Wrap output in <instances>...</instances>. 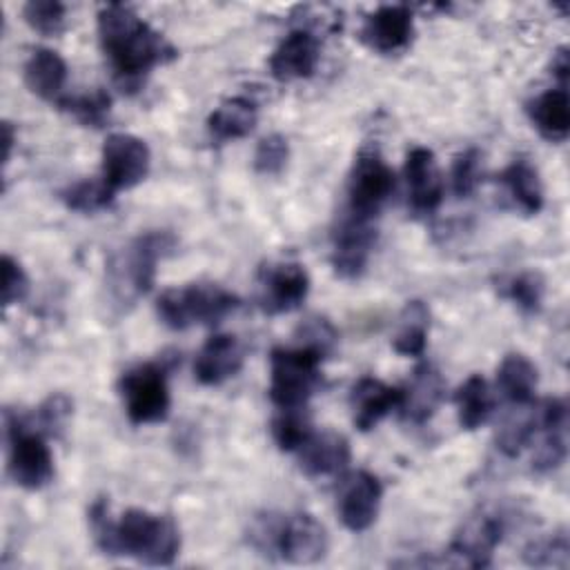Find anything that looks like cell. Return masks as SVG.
<instances>
[{
	"instance_id": "2",
	"label": "cell",
	"mask_w": 570,
	"mask_h": 570,
	"mask_svg": "<svg viewBox=\"0 0 570 570\" xmlns=\"http://www.w3.org/2000/svg\"><path fill=\"white\" fill-rule=\"evenodd\" d=\"M100 47L122 87H136L154 67L176 56L174 47L131 7L105 4L98 11Z\"/></svg>"
},
{
	"instance_id": "9",
	"label": "cell",
	"mask_w": 570,
	"mask_h": 570,
	"mask_svg": "<svg viewBox=\"0 0 570 570\" xmlns=\"http://www.w3.org/2000/svg\"><path fill=\"white\" fill-rule=\"evenodd\" d=\"M396 176L379 149H361L347 178V216L372 223L392 196Z\"/></svg>"
},
{
	"instance_id": "21",
	"label": "cell",
	"mask_w": 570,
	"mask_h": 570,
	"mask_svg": "<svg viewBox=\"0 0 570 570\" xmlns=\"http://www.w3.org/2000/svg\"><path fill=\"white\" fill-rule=\"evenodd\" d=\"M298 454H301V470L307 476L341 474L352 459L350 443L338 432L312 434L307 443L298 450Z\"/></svg>"
},
{
	"instance_id": "16",
	"label": "cell",
	"mask_w": 570,
	"mask_h": 570,
	"mask_svg": "<svg viewBox=\"0 0 570 570\" xmlns=\"http://www.w3.org/2000/svg\"><path fill=\"white\" fill-rule=\"evenodd\" d=\"M321 60V42L309 29L289 31L269 56V73L278 82L312 78Z\"/></svg>"
},
{
	"instance_id": "42",
	"label": "cell",
	"mask_w": 570,
	"mask_h": 570,
	"mask_svg": "<svg viewBox=\"0 0 570 570\" xmlns=\"http://www.w3.org/2000/svg\"><path fill=\"white\" fill-rule=\"evenodd\" d=\"M568 71H570V60H568V49L559 47L557 53L552 56V76L559 80V87L566 89L568 85Z\"/></svg>"
},
{
	"instance_id": "14",
	"label": "cell",
	"mask_w": 570,
	"mask_h": 570,
	"mask_svg": "<svg viewBox=\"0 0 570 570\" xmlns=\"http://www.w3.org/2000/svg\"><path fill=\"white\" fill-rule=\"evenodd\" d=\"M376 243V229L367 220L345 216L332 236V267L345 281L358 278Z\"/></svg>"
},
{
	"instance_id": "26",
	"label": "cell",
	"mask_w": 570,
	"mask_h": 570,
	"mask_svg": "<svg viewBox=\"0 0 570 570\" xmlns=\"http://www.w3.org/2000/svg\"><path fill=\"white\" fill-rule=\"evenodd\" d=\"M537 381H539L537 367L523 354L503 356V361L497 370V387L503 394V399L510 401L512 405L532 403Z\"/></svg>"
},
{
	"instance_id": "4",
	"label": "cell",
	"mask_w": 570,
	"mask_h": 570,
	"mask_svg": "<svg viewBox=\"0 0 570 570\" xmlns=\"http://www.w3.org/2000/svg\"><path fill=\"white\" fill-rule=\"evenodd\" d=\"M176 247L174 234L151 229L136 236L109 263V289L118 303H134L145 296L156 278V265Z\"/></svg>"
},
{
	"instance_id": "18",
	"label": "cell",
	"mask_w": 570,
	"mask_h": 570,
	"mask_svg": "<svg viewBox=\"0 0 570 570\" xmlns=\"http://www.w3.org/2000/svg\"><path fill=\"white\" fill-rule=\"evenodd\" d=\"M443 396L445 381L441 372L430 363H421L414 367L405 387H401V401L396 410L401 412L403 421L412 425H423L434 416Z\"/></svg>"
},
{
	"instance_id": "32",
	"label": "cell",
	"mask_w": 570,
	"mask_h": 570,
	"mask_svg": "<svg viewBox=\"0 0 570 570\" xmlns=\"http://www.w3.org/2000/svg\"><path fill=\"white\" fill-rule=\"evenodd\" d=\"M114 196L116 194L102 183V178H98V180L85 178V180H78V183H73V185H69L67 189L60 191L62 203L69 209L80 212V214H94V212H100V209L109 207Z\"/></svg>"
},
{
	"instance_id": "25",
	"label": "cell",
	"mask_w": 570,
	"mask_h": 570,
	"mask_svg": "<svg viewBox=\"0 0 570 570\" xmlns=\"http://www.w3.org/2000/svg\"><path fill=\"white\" fill-rule=\"evenodd\" d=\"M503 187L508 189L514 205L528 214L534 216L543 207V185L539 178L537 167L528 158H514L499 176Z\"/></svg>"
},
{
	"instance_id": "43",
	"label": "cell",
	"mask_w": 570,
	"mask_h": 570,
	"mask_svg": "<svg viewBox=\"0 0 570 570\" xmlns=\"http://www.w3.org/2000/svg\"><path fill=\"white\" fill-rule=\"evenodd\" d=\"M2 136H4V163H9L11 149H13V127L7 120L2 122Z\"/></svg>"
},
{
	"instance_id": "33",
	"label": "cell",
	"mask_w": 570,
	"mask_h": 570,
	"mask_svg": "<svg viewBox=\"0 0 570 570\" xmlns=\"http://www.w3.org/2000/svg\"><path fill=\"white\" fill-rule=\"evenodd\" d=\"M503 296L510 298L521 312L537 314L543 305L546 281L539 272H521L503 283Z\"/></svg>"
},
{
	"instance_id": "41",
	"label": "cell",
	"mask_w": 570,
	"mask_h": 570,
	"mask_svg": "<svg viewBox=\"0 0 570 570\" xmlns=\"http://www.w3.org/2000/svg\"><path fill=\"white\" fill-rule=\"evenodd\" d=\"M69 412H71V403H69L67 396H62V394L49 396V399L40 405V410H38L40 430H47V432L58 430L60 425H65Z\"/></svg>"
},
{
	"instance_id": "17",
	"label": "cell",
	"mask_w": 570,
	"mask_h": 570,
	"mask_svg": "<svg viewBox=\"0 0 570 570\" xmlns=\"http://www.w3.org/2000/svg\"><path fill=\"white\" fill-rule=\"evenodd\" d=\"M414 36V16L405 4H383L367 13L361 38L379 53L403 51Z\"/></svg>"
},
{
	"instance_id": "27",
	"label": "cell",
	"mask_w": 570,
	"mask_h": 570,
	"mask_svg": "<svg viewBox=\"0 0 570 570\" xmlns=\"http://www.w3.org/2000/svg\"><path fill=\"white\" fill-rule=\"evenodd\" d=\"M454 405L459 425L463 430L472 432L481 428L494 410V399L488 387V381L481 374H470L454 392Z\"/></svg>"
},
{
	"instance_id": "15",
	"label": "cell",
	"mask_w": 570,
	"mask_h": 570,
	"mask_svg": "<svg viewBox=\"0 0 570 570\" xmlns=\"http://www.w3.org/2000/svg\"><path fill=\"white\" fill-rule=\"evenodd\" d=\"M407 203L416 216H430L443 200V176L436 156L428 147H412L405 154Z\"/></svg>"
},
{
	"instance_id": "19",
	"label": "cell",
	"mask_w": 570,
	"mask_h": 570,
	"mask_svg": "<svg viewBox=\"0 0 570 570\" xmlns=\"http://www.w3.org/2000/svg\"><path fill=\"white\" fill-rule=\"evenodd\" d=\"M245 350L234 334L209 336L194 361V376L200 385H220L243 367Z\"/></svg>"
},
{
	"instance_id": "12",
	"label": "cell",
	"mask_w": 570,
	"mask_h": 570,
	"mask_svg": "<svg viewBox=\"0 0 570 570\" xmlns=\"http://www.w3.org/2000/svg\"><path fill=\"white\" fill-rule=\"evenodd\" d=\"M381 499H383V485L372 472H365V470L352 472L350 476L343 479L338 490L336 510H338L341 523L350 532L367 530L379 517Z\"/></svg>"
},
{
	"instance_id": "13",
	"label": "cell",
	"mask_w": 570,
	"mask_h": 570,
	"mask_svg": "<svg viewBox=\"0 0 570 570\" xmlns=\"http://www.w3.org/2000/svg\"><path fill=\"white\" fill-rule=\"evenodd\" d=\"M503 539V519L490 512L468 517L452 537L450 554L470 568H488Z\"/></svg>"
},
{
	"instance_id": "36",
	"label": "cell",
	"mask_w": 570,
	"mask_h": 570,
	"mask_svg": "<svg viewBox=\"0 0 570 570\" xmlns=\"http://www.w3.org/2000/svg\"><path fill=\"white\" fill-rule=\"evenodd\" d=\"M289 158L287 138L281 134H267L258 140L254 151V169L263 176H276L285 169Z\"/></svg>"
},
{
	"instance_id": "28",
	"label": "cell",
	"mask_w": 570,
	"mask_h": 570,
	"mask_svg": "<svg viewBox=\"0 0 570 570\" xmlns=\"http://www.w3.org/2000/svg\"><path fill=\"white\" fill-rule=\"evenodd\" d=\"M430 309L423 301H410L399 318L396 334L392 336V350L401 356H421L428 345Z\"/></svg>"
},
{
	"instance_id": "11",
	"label": "cell",
	"mask_w": 570,
	"mask_h": 570,
	"mask_svg": "<svg viewBox=\"0 0 570 570\" xmlns=\"http://www.w3.org/2000/svg\"><path fill=\"white\" fill-rule=\"evenodd\" d=\"M307 294L309 274L301 263H274L261 274L258 305L269 316L298 309Z\"/></svg>"
},
{
	"instance_id": "5",
	"label": "cell",
	"mask_w": 570,
	"mask_h": 570,
	"mask_svg": "<svg viewBox=\"0 0 570 570\" xmlns=\"http://www.w3.org/2000/svg\"><path fill=\"white\" fill-rule=\"evenodd\" d=\"M238 305V296L218 283H191L165 289L156 301V312L167 327L187 330L191 325H216Z\"/></svg>"
},
{
	"instance_id": "29",
	"label": "cell",
	"mask_w": 570,
	"mask_h": 570,
	"mask_svg": "<svg viewBox=\"0 0 570 570\" xmlns=\"http://www.w3.org/2000/svg\"><path fill=\"white\" fill-rule=\"evenodd\" d=\"M539 428V405H514L497 432V448L505 456H519Z\"/></svg>"
},
{
	"instance_id": "34",
	"label": "cell",
	"mask_w": 570,
	"mask_h": 570,
	"mask_svg": "<svg viewBox=\"0 0 570 570\" xmlns=\"http://www.w3.org/2000/svg\"><path fill=\"white\" fill-rule=\"evenodd\" d=\"M22 16L33 31L42 36H56L65 27L67 7L58 0H31L22 7Z\"/></svg>"
},
{
	"instance_id": "7",
	"label": "cell",
	"mask_w": 570,
	"mask_h": 570,
	"mask_svg": "<svg viewBox=\"0 0 570 570\" xmlns=\"http://www.w3.org/2000/svg\"><path fill=\"white\" fill-rule=\"evenodd\" d=\"M4 423L11 479L24 490L45 488L53 479V454L42 430L18 416V412H7Z\"/></svg>"
},
{
	"instance_id": "23",
	"label": "cell",
	"mask_w": 570,
	"mask_h": 570,
	"mask_svg": "<svg viewBox=\"0 0 570 570\" xmlns=\"http://www.w3.org/2000/svg\"><path fill=\"white\" fill-rule=\"evenodd\" d=\"M256 122L258 105L247 96H232L207 116V131L216 142H229L249 136Z\"/></svg>"
},
{
	"instance_id": "10",
	"label": "cell",
	"mask_w": 570,
	"mask_h": 570,
	"mask_svg": "<svg viewBox=\"0 0 570 570\" xmlns=\"http://www.w3.org/2000/svg\"><path fill=\"white\" fill-rule=\"evenodd\" d=\"M151 154L142 138L134 134H109L102 145V183L118 194L120 189H131L145 180L149 174Z\"/></svg>"
},
{
	"instance_id": "22",
	"label": "cell",
	"mask_w": 570,
	"mask_h": 570,
	"mask_svg": "<svg viewBox=\"0 0 570 570\" xmlns=\"http://www.w3.org/2000/svg\"><path fill=\"white\" fill-rule=\"evenodd\" d=\"M67 82V62L53 49L38 47L24 62V85L31 94L42 100L60 102L65 98L62 89Z\"/></svg>"
},
{
	"instance_id": "30",
	"label": "cell",
	"mask_w": 570,
	"mask_h": 570,
	"mask_svg": "<svg viewBox=\"0 0 570 570\" xmlns=\"http://www.w3.org/2000/svg\"><path fill=\"white\" fill-rule=\"evenodd\" d=\"M312 434V421L303 407L281 410V414L272 421V439L283 452H298Z\"/></svg>"
},
{
	"instance_id": "39",
	"label": "cell",
	"mask_w": 570,
	"mask_h": 570,
	"mask_svg": "<svg viewBox=\"0 0 570 570\" xmlns=\"http://www.w3.org/2000/svg\"><path fill=\"white\" fill-rule=\"evenodd\" d=\"M298 334H301V343L298 345H305V347L318 352L323 358L327 354H332V350H334V345L338 341V334L332 327V323L327 318H321V316L307 318L298 327Z\"/></svg>"
},
{
	"instance_id": "38",
	"label": "cell",
	"mask_w": 570,
	"mask_h": 570,
	"mask_svg": "<svg viewBox=\"0 0 570 570\" xmlns=\"http://www.w3.org/2000/svg\"><path fill=\"white\" fill-rule=\"evenodd\" d=\"M568 552H570V543H568V534L566 532H557L543 541H534L525 548V561L530 566H559L566 568L568 566Z\"/></svg>"
},
{
	"instance_id": "31",
	"label": "cell",
	"mask_w": 570,
	"mask_h": 570,
	"mask_svg": "<svg viewBox=\"0 0 570 570\" xmlns=\"http://www.w3.org/2000/svg\"><path fill=\"white\" fill-rule=\"evenodd\" d=\"M58 107L67 114H71L78 122L89 127H100L109 118L111 98L105 89H91L78 96H65Z\"/></svg>"
},
{
	"instance_id": "6",
	"label": "cell",
	"mask_w": 570,
	"mask_h": 570,
	"mask_svg": "<svg viewBox=\"0 0 570 570\" xmlns=\"http://www.w3.org/2000/svg\"><path fill=\"white\" fill-rule=\"evenodd\" d=\"M323 356L305 345L274 347L269 354V399L276 407H303L321 385Z\"/></svg>"
},
{
	"instance_id": "35",
	"label": "cell",
	"mask_w": 570,
	"mask_h": 570,
	"mask_svg": "<svg viewBox=\"0 0 570 570\" xmlns=\"http://www.w3.org/2000/svg\"><path fill=\"white\" fill-rule=\"evenodd\" d=\"M481 183V151L470 147L452 163V191L456 198H470Z\"/></svg>"
},
{
	"instance_id": "8",
	"label": "cell",
	"mask_w": 570,
	"mask_h": 570,
	"mask_svg": "<svg viewBox=\"0 0 570 570\" xmlns=\"http://www.w3.org/2000/svg\"><path fill=\"white\" fill-rule=\"evenodd\" d=\"M118 392L134 425L160 423L169 414L171 396L165 367L158 363H138L122 372L118 379Z\"/></svg>"
},
{
	"instance_id": "20",
	"label": "cell",
	"mask_w": 570,
	"mask_h": 570,
	"mask_svg": "<svg viewBox=\"0 0 570 570\" xmlns=\"http://www.w3.org/2000/svg\"><path fill=\"white\" fill-rule=\"evenodd\" d=\"M399 401L401 387H392L374 376H361L350 390L352 421L361 432H370L399 407Z\"/></svg>"
},
{
	"instance_id": "24",
	"label": "cell",
	"mask_w": 570,
	"mask_h": 570,
	"mask_svg": "<svg viewBox=\"0 0 570 570\" xmlns=\"http://www.w3.org/2000/svg\"><path fill=\"white\" fill-rule=\"evenodd\" d=\"M528 114L537 131L550 140V142H561L568 138L570 131V98L563 87L548 89L539 94L534 100L528 105Z\"/></svg>"
},
{
	"instance_id": "40",
	"label": "cell",
	"mask_w": 570,
	"mask_h": 570,
	"mask_svg": "<svg viewBox=\"0 0 570 570\" xmlns=\"http://www.w3.org/2000/svg\"><path fill=\"white\" fill-rule=\"evenodd\" d=\"M0 267H2V285H0V289H2V307H11L13 303H18V301H22L27 296L29 278H27L22 265L16 258H11L9 254L2 256Z\"/></svg>"
},
{
	"instance_id": "3",
	"label": "cell",
	"mask_w": 570,
	"mask_h": 570,
	"mask_svg": "<svg viewBox=\"0 0 570 570\" xmlns=\"http://www.w3.org/2000/svg\"><path fill=\"white\" fill-rule=\"evenodd\" d=\"M247 539L263 557L296 566L318 563L330 548L325 528L307 512L256 514L249 523Z\"/></svg>"
},
{
	"instance_id": "1",
	"label": "cell",
	"mask_w": 570,
	"mask_h": 570,
	"mask_svg": "<svg viewBox=\"0 0 570 570\" xmlns=\"http://www.w3.org/2000/svg\"><path fill=\"white\" fill-rule=\"evenodd\" d=\"M89 528L105 554H127L147 566H169L180 550V532L171 517L131 508L111 521L105 499L91 503Z\"/></svg>"
},
{
	"instance_id": "37",
	"label": "cell",
	"mask_w": 570,
	"mask_h": 570,
	"mask_svg": "<svg viewBox=\"0 0 570 570\" xmlns=\"http://www.w3.org/2000/svg\"><path fill=\"white\" fill-rule=\"evenodd\" d=\"M546 434H543V441L541 445L537 448L534 456H532V468L537 472H552L557 470L563 459H566V425H552V428H541Z\"/></svg>"
}]
</instances>
